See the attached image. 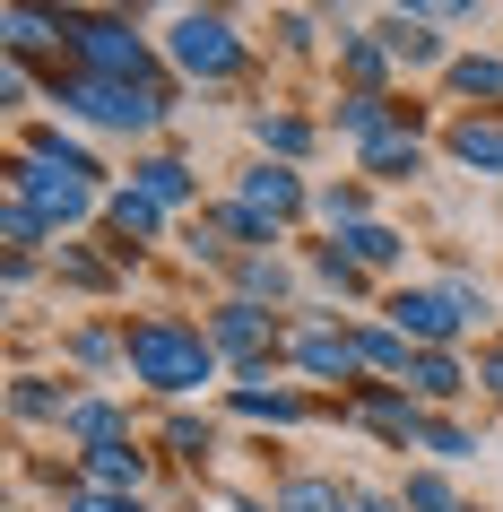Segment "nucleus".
I'll list each match as a JSON object with an SVG mask.
<instances>
[{
    "mask_svg": "<svg viewBox=\"0 0 503 512\" xmlns=\"http://www.w3.org/2000/svg\"><path fill=\"white\" fill-rule=\"evenodd\" d=\"M44 105H53V122H79V131H105V139H131L139 148H157L165 131H174V113H183V87H139V79H79V70H44Z\"/></svg>",
    "mask_w": 503,
    "mask_h": 512,
    "instance_id": "1",
    "label": "nucleus"
},
{
    "mask_svg": "<svg viewBox=\"0 0 503 512\" xmlns=\"http://www.w3.org/2000/svg\"><path fill=\"white\" fill-rule=\"evenodd\" d=\"M131 382L148 400L165 408H191L209 382H226V356L209 348V330L191 322V313H131Z\"/></svg>",
    "mask_w": 503,
    "mask_h": 512,
    "instance_id": "2",
    "label": "nucleus"
},
{
    "mask_svg": "<svg viewBox=\"0 0 503 512\" xmlns=\"http://www.w3.org/2000/svg\"><path fill=\"white\" fill-rule=\"evenodd\" d=\"M157 53L165 70H174V87H243L252 79V61H261V44L243 35L235 9H165L157 18Z\"/></svg>",
    "mask_w": 503,
    "mask_h": 512,
    "instance_id": "3",
    "label": "nucleus"
},
{
    "mask_svg": "<svg viewBox=\"0 0 503 512\" xmlns=\"http://www.w3.org/2000/svg\"><path fill=\"white\" fill-rule=\"evenodd\" d=\"M61 70H79V79H139V87H165L157 35L139 27L131 9H61Z\"/></svg>",
    "mask_w": 503,
    "mask_h": 512,
    "instance_id": "4",
    "label": "nucleus"
},
{
    "mask_svg": "<svg viewBox=\"0 0 503 512\" xmlns=\"http://www.w3.org/2000/svg\"><path fill=\"white\" fill-rule=\"evenodd\" d=\"M0 191H18V200L53 226V243H70V235H96V226H105V191L113 183H87L70 165H44V157H27V148H9Z\"/></svg>",
    "mask_w": 503,
    "mask_h": 512,
    "instance_id": "5",
    "label": "nucleus"
},
{
    "mask_svg": "<svg viewBox=\"0 0 503 512\" xmlns=\"http://www.w3.org/2000/svg\"><path fill=\"white\" fill-rule=\"evenodd\" d=\"M200 330H209V348L226 356V382L287 374V313H261V304H243V296H217L209 313H200Z\"/></svg>",
    "mask_w": 503,
    "mask_h": 512,
    "instance_id": "6",
    "label": "nucleus"
},
{
    "mask_svg": "<svg viewBox=\"0 0 503 512\" xmlns=\"http://www.w3.org/2000/svg\"><path fill=\"white\" fill-rule=\"evenodd\" d=\"M287 374H304L313 391H330V400H347L356 382H365V365H356V339H347V313H330V304H304L287 322Z\"/></svg>",
    "mask_w": 503,
    "mask_h": 512,
    "instance_id": "7",
    "label": "nucleus"
},
{
    "mask_svg": "<svg viewBox=\"0 0 503 512\" xmlns=\"http://www.w3.org/2000/svg\"><path fill=\"white\" fill-rule=\"evenodd\" d=\"M373 313H382L408 348H460V339L477 330L443 278H399V287H382V304H373Z\"/></svg>",
    "mask_w": 503,
    "mask_h": 512,
    "instance_id": "8",
    "label": "nucleus"
},
{
    "mask_svg": "<svg viewBox=\"0 0 503 512\" xmlns=\"http://www.w3.org/2000/svg\"><path fill=\"white\" fill-rule=\"evenodd\" d=\"M425 417H434V408L408 400L399 382H356L347 400H330V426H365L373 443H391V452H417V443H425Z\"/></svg>",
    "mask_w": 503,
    "mask_h": 512,
    "instance_id": "9",
    "label": "nucleus"
},
{
    "mask_svg": "<svg viewBox=\"0 0 503 512\" xmlns=\"http://www.w3.org/2000/svg\"><path fill=\"white\" fill-rule=\"evenodd\" d=\"M313 191H321V183L304 174V165H269V157H252L235 183H226V200H243L252 217H269L278 235H295V226L313 217Z\"/></svg>",
    "mask_w": 503,
    "mask_h": 512,
    "instance_id": "10",
    "label": "nucleus"
},
{
    "mask_svg": "<svg viewBox=\"0 0 503 512\" xmlns=\"http://www.w3.org/2000/svg\"><path fill=\"white\" fill-rule=\"evenodd\" d=\"M61 374L87 382V391L105 374H131V313H79V322H61Z\"/></svg>",
    "mask_w": 503,
    "mask_h": 512,
    "instance_id": "11",
    "label": "nucleus"
},
{
    "mask_svg": "<svg viewBox=\"0 0 503 512\" xmlns=\"http://www.w3.org/2000/svg\"><path fill=\"white\" fill-rule=\"evenodd\" d=\"M226 296H243V304H261V313H304L313 304V278H304V261H295L287 243L278 252H243L235 270H226Z\"/></svg>",
    "mask_w": 503,
    "mask_h": 512,
    "instance_id": "12",
    "label": "nucleus"
},
{
    "mask_svg": "<svg viewBox=\"0 0 503 512\" xmlns=\"http://www.w3.org/2000/svg\"><path fill=\"white\" fill-rule=\"evenodd\" d=\"M321 131L339 139L347 157H365V148H382L391 131H425V113L408 105V96H330Z\"/></svg>",
    "mask_w": 503,
    "mask_h": 512,
    "instance_id": "13",
    "label": "nucleus"
},
{
    "mask_svg": "<svg viewBox=\"0 0 503 512\" xmlns=\"http://www.w3.org/2000/svg\"><path fill=\"white\" fill-rule=\"evenodd\" d=\"M165 235H174V217H165L139 183H113V191H105V226H96V243H105L122 270H139V261H148V243H165Z\"/></svg>",
    "mask_w": 503,
    "mask_h": 512,
    "instance_id": "14",
    "label": "nucleus"
},
{
    "mask_svg": "<svg viewBox=\"0 0 503 512\" xmlns=\"http://www.w3.org/2000/svg\"><path fill=\"white\" fill-rule=\"evenodd\" d=\"M226 417H243V426H321L330 417V400L321 391H304V382H226Z\"/></svg>",
    "mask_w": 503,
    "mask_h": 512,
    "instance_id": "15",
    "label": "nucleus"
},
{
    "mask_svg": "<svg viewBox=\"0 0 503 512\" xmlns=\"http://www.w3.org/2000/svg\"><path fill=\"white\" fill-rule=\"evenodd\" d=\"M434 157H451L469 183H503V113H443Z\"/></svg>",
    "mask_w": 503,
    "mask_h": 512,
    "instance_id": "16",
    "label": "nucleus"
},
{
    "mask_svg": "<svg viewBox=\"0 0 503 512\" xmlns=\"http://www.w3.org/2000/svg\"><path fill=\"white\" fill-rule=\"evenodd\" d=\"M122 183H139L165 217H200L209 209V200H200V165H191L183 148H139V157L122 165Z\"/></svg>",
    "mask_w": 503,
    "mask_h": 512,
    "instance_id": "17",
    "label": "nucleus"
},
{
    "mask_svg": "<svg viewBox=\"0 0 503 512\" xmlns=\"http://www.w3.org/2000/svg\"><path fill=\"white\" fill-rule=\"evenodd\" d=\"M330 70H339V96H399V61L382 53V35L373 27H347L330 35Z\"/></svg>",
    "mask_w": 503,
    "mask_h": 512,
    "instance_id": "18",
    "label": "nucleus"
},
{
    "mask_svg": "<svg viewBox=\"0 0 503 512\" xmlns=\"http://www.w3.org/2000/svg\"><path fill=\"white\" fill-rule=\"evenodd\" d=\"M53 443H61L70 460H79V452H105V443H139L131 400H113V391H79V400H70V417L53 426Z\"/></svg>",
    "mask_w": 503,
    "mask_h": 512,
    "instance_id": "19",
    "label": "nucleus"
},
{
    "mask_svg": "<svg viewBox=\"0 0 503 512\" xmlns=\"http://www.w3.org/2000/svg\"><path fill=\"white\" fill-rule=\"evenodd\" d=\"M373 35H382V53L399 61V79H417V70H434V79H443V70H451V44L434 35V18H425V9H382V18H373Z\"/></svg>",
    "mask_w": 503,
    "mask_h": 512,
    "instance_id": "20",
    "label": "nucleus"
},
{
    "mask_svg": "<svg viewBox=\"0 0 503 512\" xmlns=\"http://www.w3.org/2000/svg\"><path fill=\"white\" fill-rule=\"evenodd\" d=\"M434 87H443L451 113H503V44H469V53H451V70Z\"/></svg>",
    "mask_w": 503,
    "mask_h": 512,
    "instance_id": "21",
    "label": "nucleus"
},
{
    "mask_svg": "<svg viewBox=\"0 0 503 512\" xmlns=\"http://www.w3.org/2000/svg\"><path fill=\"white\" fill-rule=\"evenodd\" d=\"M399 391L425 400V408H460V400L477 391V356H460V348H417V356H408V374H399Z\"/></svg>",
    "mask_w": 503,
    "mask_h": 512,
    "instance_id": "22",
    "label": "nucleus"
},
{
    "mask_svg": "<svg viewBox=\"0 0 503 512\" xmlns=\"http://www.w3.org/2000/svg\"><path fill=\"white\" fill-rule=\"evenodd\" d=\"M330 243H339L373 287H399V278H408V252H417L408 226H391V217H365V226H347V235H330Z\"/></svg>",
    "mask_w": 503,
    "mask_h": 512,
    "instance_id": "23",
    "label": "nucleus"
},
{
    "mask_svg": "<svg viewBox=\"0 0 503 512\" xmlns=\"http://www.w3.org/2000/svg\"><path fill=\"white\" fill-rule=\"evenodd\" d=\"M304 278H313V304H330V313H339V304H356V313H373V304H382V287H373V278L356 270L330 235L304 243Z\"/></svg>",
    "mask_w": 503,
    "mask_h": 512,
    "instance_id": "24",
    "label": "nucleus"
},
{
    "mask_svg": "<svg viewBox=\"0 0 503 512\" xmlns=\"http://www.w3.org/2000/svg\"><path fill=\"white\" fill-rule=\"evenodd\" d=\"M122 287H131V270L105 243H53V296H122Z\"/></svg>",
    "mask_w": 503,
    "mask_h": 512,
    "instance_id": "25",
    "label": "nucleus"
},
{
    "mask_svg": "<svg viewBox=\"0 0 503 512\" xmlns=\"http://www.w3.org/2000/svg\"><path fill=\"white\" fill-rule=\"evenodd\" d=\"M157 460L165 452H148V443H105V452H79L70 478H79V486H105V495H148V486H157Z\"/></svg>",
    "mask_w": 503,
    "mask_h": 512,
    "instance_id": "26",
    "label": "nucleus"
},
{
    "mask_svg": "<svg viewBox=\"0 0 503 512\" xmlns=\"http://www.w3.org/2000/svg\"><path fill=\"white\" fill-rule=\"evenodd\" d=\"M79 391H87V382H70V374H35V365H18V374H9V426H44V434H53Z\"/></svg>",
    "mask_w": 503,
    "mask_h": 512,
    "instance_id": "27",
    "label": "nucleus"
},
{
    "mask_svg": "<svg viewBox=\"0 0 503 512\" xmlns=\"http://www.w3.org/2000/svg\"><path fill=\"white\" fill-rule=\"evenodd\" d=\"M321 139H330V131H321L313 113H295V105H252V148H261L269 165H304Z\"/></svg>",
    "mask_w": 503,
    "mask_h": 512,
    "instance_id": "28",
    "label": "nucleus"
},
{
    "mask_svg": "<svg viewBox=\"0 0 503 512\" xmlns=\"http://www.w3.org/2000/svg\"><path fill=\"white\" fill-rule=\"evenodd\" d=\"M425 165H434V131H391L382 148L356 157V174H365L373 191H408V183H425Z\"/></svg>",
    "mask_w": 503,
    "mask_h": 512,
    "instance_id": "29",
    "label": "nucleus"
},
{
    "mask_svg": "<svg viewBox=\"0 0 503 512\" xmlns=\"http://www.w3.org/2000/svg\"><path fill=\"white\" fill-rule=\"evenodd\" d=\"M157 443H165L174 469H209V460L226 452V426H217L209 408H165V417H157Z\"/></svg>",
    "mask_w": 503,
    "mask_h": 512,
    "instance_id": "30",
    "label": "nucleus"
},
{
    "mask_svg": "<svg viewBox=\"0 0 503 512\" xmlns=\"http://www.w3.org/2000/svg\"><path fill=\"white\" fill-rule=\"evenodd\" d=\"M18 148H27V157H44V165H70V174H87V183H122V174H113V165L96 157L79 131H70V122H35V131H18Z\"/></svg>",
    "mask_w": 503,
    "mask_h": 512,
    "instance_id": "31",
    "label": "nucleus"
},
{
    "mask_svg": "<svg viewBox=\"0 0 503 512\" xmlns=\"http://www.w3.org/2000/svg\"><path fill=\"white\" fill-rule=\"evenodd\" d=\"M347 339H356V365H365V382H399V374H408V356H417L391 322H382V313H347Z\"/></svg>",
    "mask_w": 503,
    "mask_h": 512,
    "instance_id": "32",
    "label": "nucleus"
},
{
    "mask_svg": "<svg viewBox=\"0 0 503 512\" xmlns=\"http://www.w3.org/2000/svg\"><path fill=\"white\" fill-rule=\"evenodd\" d=\"M0 53H9V61H44V53H61V9L9 0V9H0Z\"/></svg>",
    "mask_w": 503,
    "mask_h": 512,
    "instance_id": "33",
    "label": "nucleus"
},
{
    "mask_svg": "<svg viewBox=\"0 0 503 512\" xmlns=\"http://www.w3.org/2000/svg\"><path fill=\"white\" fill-rule=\"evenodd\" d=\"M339 504H347V478H330V469H287L269 486V512H339Z\"/></svg>",
    "mask_w": 503,
    "mask_h": 512,
    "instance_id": "34",
    "label": "nucleus"
},
{
    "mask_svg": "<svg viewBox=\"0 0 503 512\" xmlns=\"http://www.w3.org/2000/svg\"><path fill=\"white\" fill-rule=\"evenodd\" d=\"M425 460H434V469H469L477 452H486V443H477V426L469 417H451V408H434V417H425V443H417Z\"/></svg>",
    "mask_w": 503,
    "mask_h": 512,
    "instance_id": "35",
    "label": "nucleus"
},
{
    "mask_svg": "<svg viewBox=\"0 0 503 512\" xmlns=\"http://www.w3.org/2000/svg\"><path fill=\"white\" fill-rule=\"evenodd\" d=\"M399 512H469V495H460V478L451 469H399Z\"/></svg>",
    "mask_w": 503,
    "mask_h": 512,
    "instance_id": "36",
    "label": "nucleus"
},
{
    "mask_svg": "<svg viewBox=\"0 0 503 512\" xmlns=\"http://www.w3.org/2000/svg\"><path fill=\"white\" fill-rule=\"evenodd\" d=\"M313 217L330 226V235L365 226V217H373V183H365V174H339V183H321V191H313Z\"/></svg>",
    "mask_w": 503,
    "mask_h": 512,
    "instance_id": "37",
    "label": "nucleus"
},
{
    "mask_svg": "<svg viewBox=\"0 0 503 512\" xmlns=\"http://www.w3.org/2000/svg\"><path fill=\"white\" fill-rule=\"evenodd\" d=\"M0 243H9V252H53V226H44L18 191H0Z\"/></svg>",
    "mask_w": 503,
    "mask_h": 512,
    "instance_id": "38",
    "label": "nucleus"
},
{
    "mask_svg": "<svg viewBox=\"0 0 503 512\" xmlns=\"http://www.w3.org/2000/svg\"><path fill=\"white\" fill-rule=\"evenodd\" d=\"M53 512H157L148 495H105V486H79V478H61V504Z\"/></svg>",
    "mask_w": 503,
    "mask_h": 512,
    "instance_id": "39",
    "label": "nucleus"
},
{
    "mask_svg": "<svg viewBox=\"0 0 503 512\" xmlns=\"http://www.w3.org/2000/svg\"><path fill=\"white\" fill-rule=\"evenodd\" d=\"M35 105H44L35 61H9V53H0V113H35Z\"/></svg>",
    "mask_w": 503,
    "mask_h": 512,
    "instance_id": "40",
    "label": "nucleus"
},
{
    "mask_svg": "<svg viewBox=\"0 0 503 512\" xmlns=\"http://www.w3.org/2000/svg\"><path fill=\"white\" fill-rule=\"evenodd\" d=\"M44 270H53V252H0V287H9V304L27 296V287H35Z\"/></svg>",
    "mask_w": 503,
    "mask_h": 512,
    "instance_id": "41",
    "label": "nucleus"
},
{
    "mask_svg": "<svg viewBox=\"0 0 503 512\" xmlns=\"http://www.w3.org/2000/svg\"><path fill=\"white\" fill-rule=\"evenodd\" d=\"M269 27L287 35V53H313V27H330V9H278Z\"/></svg>",
    "mask_w": 503,
    "mask_h": 512,
    "instance_id": "42",
    "label": "nucleus"
},
{
    "mask_svg": "<svg viewBox=\"0 0 503 512\" xmlns=\"http://www.w3.org/2000/svg\"><path fill=\"white\" fill-rule=\"evenodd\" d=\"M477 400L503 408V339H477Z\"/></svg>",
    "mask_w": 503,
    "mask_h": 512,
    "instance_id": "43",
    "label": "nucleus"
},
{
    "mask_svg": "<svg viewBox=\"0 0 503 512\" xmlns=\"http://www.w3.org/2000/svg\"><path fill=\"white\" fill-rule=\"evenodd\" d=\"M339 512H399V486H365V478H347V504Z\"/></svg>",
    "mask_w": 503,
    "mask_h": 512,
    "instance_id": "44",
    "label": "nucleus"
}]
</instances>
